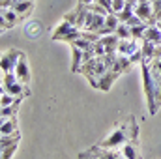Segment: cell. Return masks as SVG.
<instances>
[{
  "label": "cell",
  "instance_id": "obj_1",
  "mask_svg": "<svg viewBox=\"0 0 161 159\" xmlns=\"http://www.w3.org/2000/svg\"><path fill=\"white\" fill-rule=\"evenodd\" d=\"M129 140H139V123L135 116H127L120 120L118 123H114L113 131L99 142V146L103 148H118L122 144L129 142Z\"/></svg>",
  "mask_w": 161,
  "mask_h": 159
},
{
  "label": "cell",
  "instance_id": "obj_2",
  "mask_svg": "<svg viewBox=\"0 0 161 159\" xmlns=\"http://www.w3.org/2000/svg\"><path fill=\"white\" fill-rule=\"evenodd\" d=\"M141 71H142V88H144V96H146V103H148V112H150V116H154L158 112V96L159 94H158V84L150 71V62L142 60Z\"/></svg>",
  "mask_w": 161,
  "mask_h": 159
},
{
  "label": "cell",
  "instance_id": "obj_3",
  "mask_svg": "<svg viewBox=\"0 0 161 159\" xmlns=\"http://www.w3.org/2000/svg\"><path fill=\"white\" fill-rule=\"evenodd\" d=\"M79 159H125V157L116 148H103L99 144H94L88 150L80 152Z\"/></svg>",
  "mask_w": 161,
  "mask_h": 159
},
{
  "label": "cell",
  "instance_id": "obj_4",
  "mask_svg": "<svg viewBox=\"0 0 161 159\" xmlns=\"http://www.w3.org/2000/svg\"><path fill=\"white\" fill-rule=\"evenodd\" d=\"M79 38H82V30L77 28L75 25H71L69 21H66V19L56 26V30L53 34L54 41H68V43H71V41L79 40Z\"/></svg>",
  "mask_w": 161,
  "mask_h": 159
},
{
  "label": "cell",
  "instance_id": "obj_5",
  "mask_svg": "<svg viewBox=\"0 0 161 159\" xmlns=\"http://www.w3.org/2000/svg\"><path fill=\"white\" fill-rule=\"evenodd\" d=\"M88 11H90V6H84V4H77L69 13L64 15L66 21H69L71 25H75L77 28H84V23H86V17H88Z\"/></svg>",
  "mask_w": 161,
  "mask_h": 159
},
{
  "label": "cell",
  "instance_id": "obj_6",
  "mask_svg": "<svg viewBox=\"0 0 161 159\" xmlns=\"http://www.w3.org/2000/svg\"><path fill=\"white\" fill-rule=\"evenodd\" d=\"M23 51L19 49H8L6 52H2V58H0V68H2V73H8V71H15V66L21 58Z\"/></svg>",
  "mask_w": 161,
  "mask_h": 159
},
{
  "label": "cell",
  "instance_id": "obj_7",
  "mask_svg": "<svg viewBox=\"0 0 161 159\" xmlns=\"http://www.w3.org/2000/svg\"><path fill=\"white\" fill-rule=\"evenodd\" d=\"M21 21H25V17H21L15 9H0V28H2V32L13 28Z\"/></svg>",
  "mask_w": 161,
  "mask_h": 159
},
{
  "label": "cell",
  "instance_id": "obj_8",
  "mask_svg": "<svg viewBox=\"0 0 161 159\" xmlns=\"http://www.w3.org/2000/svg\"><path fill=\"white\" fill-rule=\"evenodd\" d=\"M15 75H17V80L23 82V84H30L32 80V73H30V68H28V56L26 52L21 54L17 66H15Z\"/></svg>",
  "mask_w": 161,
  "mask_h": 159
},
{
  "label": "cell",
  "instance_id": "obj_9",
  "mask_svg": "<svg viewBox=\"0 0 161 159\" xmlns=\"http://www.w3.org/2000/svg\"><path fill=\"white\" fill-rule=\"evenodd\" d=\"M103 26H105V15H97V13H94V11L90 9V11H88V17H86V23H84V28H82V30L99 34Z\"/></svg>",
  "mask_w": 161,
  "mask_h": 159
},
{
  "label": "cell",
  "instance_id": "obj_10",
  "mask_svg": "<svg viewBox=\"0 0 161 159\" xmlns=\"http://www.w3.org/2000/svg\"><path fill=\"white\" fill-rule=\"evenodd\" d=\"M120 77V73L118 71H114L113 68H109L99 79H97V90H101V92H109L111 90V86H113V82Z\"/></svg>",
  "mask_w": 161,
  "mask_h": 159
},
{
  "label": "cell",
  "instance_id": "obj_11",
  "mask_svg": "<svg viewBox=\"0 0 161 159\" xmlns=\"http://www.w3.org/2000/svg\"><path fill=\"white\" fill-rule=\"evenodd\" d=\"M120 152L124 154V157H125V159H142L139 140H129V142L122 144V146H120Z\"/></svg>",
  "mask_w": 161,
  "mask_h": 159
},
{
  "label": "cell",
  "instance_id": "obj_12",
  "mask_svg": "<svg viewBox=\"0 0 161 159\" xmlns=\"http://www.w3.org/2000/svg\"><path fill=\"white\" fill-rule=\"evenodd\" d=\"M135 15L141 17L144 23H150L152 17H154V6H152V2H139L135 6Z\"/></svg>",
  "mask_w": 161,
  "mask_h": 159
},
{
  "label": "cell",
  "instance_id": "obj_13",
  "mask_svg": "<svg viewBox=\"0 0 161 159\" xmlns=\"http://www.w3.org/2000/svg\"><path fill=\"white\" fill-rule=\"evenodd\" d=\"M2 92H8V94H11V96H23V97H30V88H28V84H23V82H13V84H9V86H2Z\"/></svg>",
  "mask_w": 161,
  "mask_h": 159
},
{
  "label": "cell",
  "instance_id": "obj_14",
  "mask_svg": "<svg viewBox=\"0 0 161 159\" xmlns=\"http://www.w3.org/2000/svg\"><path fill=\"white\" fill-rule=\"evenodd\" d=\"M141 49V41L139 40H120L118 43V54H125V56H131L135 51Z\"/></svg>",
  "mask_w": 161,
  "mask_h": 159
},
{
  "label": "cell",
  "instance_id": "obj_15",
  "mask_svg": "<svg viewBox=\"0 0 161 159\" xmlns=\"http://www.w3.org/2000/svg\"><path fill=\"white\" fill-rule=\"evenodd\" d=\"M34 6H36V0H15V4H13V8H11V9H15L21 17H25V19H26V17L32 13Z\"/></svg>",
  "mask_w": 161,
  "mask_h": 159
},
{
  "label": "cell",
  "instance_id": "obj_16",
  "mask_svg": "<svg viewBox=\"0 0 161 159\" xmlns=\"http://www.w3.org/2000/svg\"><path fill=\"white\" fill-rule=\"evenodd\" d=\"M120 23H122V21L118 19V15H116V13H109V15L105 17V26L101 28V32H99V36H107V34H114Z\"/></svg>",
  "mask_w": 161,
  "mask_h": 159
},
{
  "label": "cell",
  "instance_id": "obj_17",
  "mask_svg": "<svg viewBox=\"0 0 161 159\" xmlns=\"http://www.w3.org/2000/svg\"><path fill=\"white\" fill-rule=\"evenodd\" d=\"M131 66H133V62H131L129 56H125V54H118V56L114 58V62H113V69L118 71L120 75L122 73H125V71H129Z\"/></svg>",
  "mask_w": 161,
  "mask_h": 159
},
{
  "label": "cell",
  "instance_id": "obj_18",
  "mask_svg": "<svg viewBox=\"0 0 161 159\" xmlns=\"http://www.w3.org/2000/svg\"><path fill=\"white\" fill-rule=\"evenodd\" d=\"M23 99H26V97H23V96H21V97L17 99V103H15V105L2 107V111H0V120H8V118H13V116H17V114H19V107H21Z\"/></svg>",
  "mask_w": 161,
  "mask_h": 159
},
{
  "label": "cell",
  "instance_id": "obj_19",
  "mask_svg": "<svg viewBox=\"0 0 161 159\" xmlns=\"http://www.w3.org/2000/svg\"><path fill=\"white\" fill-rule=\"evenodd\" d=\"M19 131V118L13 116V118L2 120V135H11V133H17Z\"/></svg>",
  "mask_w": 161,
  "mask_h": 159
},
{
  "label": "cell",
  "instance_id": "obj_20",
  "mask_svg": "<svg viewBox=\"0 0 161 159\" xmlns=\"http://www.w3.org/2000/svg\"><path fill=\"white\" fill-rule=\"evenodd\" d=\"M71 52H73V62H71V71L73 73H79L80 66H82V54L84 51L77 47V45H71Z\"/></svg>",
  "mask_w": 161,
  "mask_h": 159
},
{
  "label": "cell",
  "instance_id": "obj_21",
  "mask_svg": "<svg viewBox=\"0 0 161 159\" xmlns=\"http://www.w3.org/2000/svg\"><path fill=\"white\" fill-rule=\"evenodd\" d=\"M19 142H21V131L11 133V135H2V139H0V150L8 148V146H15Z\"/></svg>",
  "mask_w": 161,
  "mask_h": 159
},
{
  "label": "cell",
  "instance_id": "obj_22",
  "mask_svg": "<svg viewBox=\"0 0 161 159\" xmlns=\"http://www.w3.org/2000/svg\"><path fill=\"white\" fill-rule=\"evenodd\" d=\"M142 40H148L152 41V43H161V30L156 26V25H150L148 28H146V32H144V38Z\"/></svg>",
  "mask_w": 161,
  "mask_h": 159
},
{
  "label": "cell",
  "instance_id": "obj_23",
  "mask_svg": "<svg viewBox=\"0 0 161 159\" xmlns=\"http://www.w3.org/2000/svg\"><path fill=\"white\" fill-rule=\"evenodd\" d=\"M141 49H142V54H144V60L146 62H152L154 60V51H156V43L148 40H142L141 41Z\"/></svg>",
  "mask_w": 161,
  "mask_h": 159
},
{
  "label": "cell",
  "instance_id": "obj_24",
  "mask_svg": "<svg viewBox=\"0 0 161 159\" xmlns=\"http://www.w3.org/2000/svg\"><path fill=\"white\" fill-rule=\"evenodd\" d=\"M41 34H43L41 23H38V21H32V23H28V25H26V36H28V38L38 40Z\"/></svg>",
  "mask_w": 161,
  "mask_h": 159
},
{
  "label": "cell",
  "instance_id": "obj_25",
  "mask_svg": "<svg viewBox=\"0 0 161 159\" xmlns=\"http://www.w3.org/2000/svg\"><path fill=\"white\" fill-rule=\"evenodd\" d=\"M148 26H150L148 23H142V25L133 26V28H131V38H133V40L142 41V38H144V32H146V28H148Z\"/></svg>",
  "mask_w": 161,
  "mask_h": 159
},
{
  "label": "cell",
  "instance_id": "obj_26",
  "mask_svg": "<svg viewBox=\"0 0 161 159\" xmlns=\"http://www.w3.org/2000/svg\"><path fill=\"white\" fill-rule=\"evenodd\" d=\"M114 34H116L120 40H131V26H127L125 23H120Z\"/></svg>",
  "mask_w": 161,
  "mask_h": 159
},
{
  "label": "cell",
  "instance_id": "obj_27",
  "mask_svg": "<svg viewBox=\"0 0 161 159\" xmlns=\"http://www.w3.org/2000/svg\"><path fill=\"white\" fill-rule=\"evenodd\" d=\"M118 15V19H120L122 23H125L127 19H131L133 15H135V6H131V4H125V8L122 9L120 13H116Z\"/></svg>",
  "mask_w": 161,
  "mask_h": 159
},
{
  "label": "cell",
  "instance_id": "obj_28",
  "mask_svg": "<svg viewBox=\"0 0 161 159\" xmlns=\"http://www.w3.org/2000/svg\"><path fill=\"white\" fill-rule=\"evenodd\" d=\"M19 97H21V96H11V94H8V92H2V97H0V107H8V105H15Z\"/></svg>",
  "mask_w": 161,
  "mask_h": 159
},
{
  "label": "cell",
  "instance_id": "obj_29",
  "mask_svg": "<svg viewBox=\"0 0 161 159\" xmlns=\"http://www.w3.org/2000/svg\"><path fill=\"white\" fill-rule=\"evenodd\" d=\"M13 82H17V75H15V71L2 73V86H9V84H13Z\"/></svg>",
  "mask_w": 161,
  "mask_h": 159
},
{
  "label": "cell",
  "instance_id": "obj_30",
  "mask_svg": "<svg viewBox=\"0 0 161 159\" xmlns=\"http://www.w3.org/2000/svg\"><path fill=\"white\" fill-rule=\"evenodd\" d=\"M17 148H19V144H15V146H8V148H2L0 152H2V159H11L13 157V154L17 152Z\"/></svg>",
  "mask_w": 161,
  "mask_h": 159
},
{
  "label": "cell",
  "instance_id": "obj_31",
  "mask_svg": "<svg viewBox=\"0 0 161 159\" xmlns=\"http://www.w3.org/2000/svg\"><path fill=\"white\" fill-rule=\"evenodd\" d=\"M125 0H113V6H111V13H120L122 9L125 8Z\"/></svg>",
  "mask_w": 161,
  "mask_h": 159
},
{
  "label": "cell",
  "instance_id": "obj_32",
  "mask_svg": "<svg viewBox=\"0 0 161 159\" xmlns=\"http://www.w3.org/2000/svg\"><path fill=\"white\" fill-rule=\"evenodd\" d=\"M142 23H144V21H142L141 17H137V15H133L131 19H127V21H125V25H127V26H131V28H133V26H137V25H142Z\"/></svg>",
  "mask_w": 161,
  "mask_h": 159
},
{
  "label": "cell",
  "instance_id": "obj_33",
  "mask_svg": "<svg viewBox=\"0 0 161 159\" xmlns=\"http://www.w3.org/2000/svg\"><path fill=\"white\" fill-rule=\"evenodd\" d=\"M99 6H103V8H107L109 11H111V6H113V0H96Z\"/></svg>",
  "mask_w": 161,
  "mask_h": 159
},
{
  "label": "cell",
  "instance_id": "obj_34",
  "mask_svg": "<svg viewBox=\"0 0 161 159\" xmlns=\"http://www.w3.org/2000/svg\"><path fill=\"white\" fill-rule=\"evenodd\" d=\"M161 58V43L156 45V51H154V60H159Z\"/></svg>",
  "mask_w": 161,
  "mask_h": 159
},
{
  "label": "cell",
  "instance_id": "obj_35",
  "mask_svg": "<svg viewBox=\"0 0 161 159\" xmlns=\"http://www.w3.org/2000/svg\"><path fill=\"white\" fill-rule=\"evenodd\" d=\"M96 0H79V4H84V6H90V4H94Z\"/></svg>",
  "mask_w": 161,
  "mask_h": 159
},
{
  "label": "cell",
  "instance_id": "obj_36",
  "mask_svg": "<svg viewBox=\"0 0 161 159\" xmlns=\"http://www.w3.org/2000/svg\"><path fill=\"white\" fill-rule=\"evenodd\" d=\"M156 26H158V28L161 30V21H158V23H156Z\"/></svg>",
  "mask_w": 161,
  "mask_h": 159
},
{
  "label": "cell",
  "instance_id": "obj_37",
  "mask_svg": "<svg viewBox=\"0 0 161 159\" xmlns=\"http://www.w3.org/2000/svg\"><path fill=\"white\" fill-rule=\"evenodd\" d=\"M158 107H161V97H159V101H158Z\"/></svg>",
  "mask_w": 161,
  "mask_h": 159
}]
</instances>
